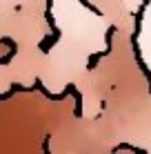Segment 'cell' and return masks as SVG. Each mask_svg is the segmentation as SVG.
Masks as SVG:
<instances>
[{"mask_svg":"<svg viewBox=\"0 0 151 154\" xmlns=\"http://www.w3.org/2000/svg\"><path fill=\"white\" fill-rule=\"evenodd\" d=\"M51 45H56V38H54V36H49V38H47L42 45H40V49H42V51H49V47H51Z\"/></svg>","mask_w":151,"mask_h":154,"instance_id":"2","label":"cell"},{"mask_svg":"<svg viewBox=\"0 0 151 154\" xmlns=\"http://www.w3.org/2000/svg\"><path fill=\"white\" fill-rule=\"evenodd\" d=\"M105 54H109V51H100V54H93L89 60H87V69H96V65H98V60H100Z\"/></svg>","mask_w":151,"mask_h":154,"instance_id":"1","label":"cell"}]
</instances>
